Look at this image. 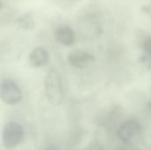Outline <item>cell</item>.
<instances>
[{"label": "cell", "mask_w": 151, "mask_h": 150, "mask_svg": "<svg viewBox=\"0 0 151 150\" xmlns=\"http://www.w3.org/2000/svg\"><path fill=\"white\" fill-rule=\"evenodd\" d=\"M95 57L85 50H75L70 52L67 56V61L72 67L77 69H84L95 62Z\"/></svg>", "instance_id": "cell-5"}, {"label": "cell", "mask_w": 151, "mask_h": 150, "mask_svg": "<svg viewBox=\"0 0 151 150\" xmlns=\"http://www.w3.org/2000/svg\"><path fill=\"white\" fill-rule=\"evenodd\" d=\"M44 89L49 103L54 106H58L62 103L64 98L62 80L56 69L51 68L48 71L44 80Z\"/></svg>", "instance_id": "cell-1"}, {"label": "cell", "mask_w": 151, "mask_h": 150, "mask_svg": "<svg viewBox=\"0 0 151 150\" xmlns=\"http://www.w3.org/2000/svg\"><path fill=\"white\" fill-rule=\"evenodd\" d=\"M141 11L143 14H146V15H150L151 16V4H146V5H143L142 8H141Z\"/></svg>", "instance_id": "cell-10"}, {"label": "cell", "mask_w": 151, "mask_h": 150, "mask_svg": "<svg viewBox=\"0 0 151 150\" xmlns=\"http://www.w3.org/2000/svg\"><path fill=\"white\" fill-rule=\"evenodd\" d=\"M142 48L144 50L147 55L151 57V35H149L142 43Z\"/></svg>", "instance_id": "cell-9"}, {"label": "cell", "mask_w": 151, "mask_h": 150, "mask_svg": "<svg viewBox=\"0 0 151 150\" xmlns=\"http://www.w3.org/2000/svg\"><path fill=\"white\" fill-rule=\"evenodd\" d=\"M147 109H148L149 112L151 114V98L150 99V101L147 103Z\"/></svg>", "instance_id": "cell-11"}, {"label": "cell", "mask_w": 151, "mask_h": 150, "mask_svg": "<svg viewBox=\"0 0 151 150\" xmlns=\"http://www.w3.org/2000/svg\"><path fill=\"white\" fill-rule=\"evenodd\" d=\"M1 100L8 105H16L22 100V93L16 82L10 79L4 80L0 87Z\"/></svg>", "instance_id": "cell-3"}, {"label": "cell", "mask_w": 151, "mask_h": 150, "mask_svg": "<svg viewBox=\"0 0 151 150\" xmlns=\"http://www.w3.org/2000/svg\"><path fill=\"white\" fill-rule=\"evenodd\" d=\"M14 24L19 29L21 30H32L35 27V20L34 14L31 12H26L16 18Z\"/></svg>", "instance_id": "cell-8"}, {"label": "cell", "mask_w": 151, "mask_h": 150, "mask_svg": "<svg viewBox=\"0 0 151 150\" xmlns=\"http://www.w3.org/2000/svg\"><path fill=\"white\" fill-rule=\"evenodd\" d=\"M28 61L31 66L38 68L44 66L49 61V53L46 49L42 47H36L33 49L28 56Z\"/></svg>", "instance_id": "cell-7"}, {"label": "cell", "mask_w": 151, "mask_h": 150, "mask_svg": "<svg viewBox=\"0 0 151 150\" xmlns=\"http://www.w3.org/2000/svg\"><path fill=\"white\" fill-rule=\"evenodd\" d=\"M142 132V126L137 120L130 119L124 122L117 131V135L120 141L129 143L134 141Z\"/></svg>", "instance_id": "cell-4"}, {"label": "cell", "mask_w": 151, "mask_h": 150, "mask_svg": "<svg viewBox=\"0 0 151 150\" xmlns=\"http://www.w3.org/2000/svg\"><path fill=\"white\" fill-rule=\"evenodd\" d=\"M45 150H58V149H56V148H52V147H49V148H47Z\"/></svg>", "instance_id": "cell-12"}, {"label": "cell", "mask_w": 151, "mask_h": 150, "mask_svg": "<svg viewBox=\"0 0 151 150\" xmlns=\"http://www.w3.org/2000/svg\"><path fill=\"white\" fill-rule=\"evenodd\" d=\"M24 137V130L17 122H9L3 128L2 140L6 149H12L21 143Z\"/></svg>", "instance_id": "cell-2"}, {"label": "cell", "mask_w": 151, "mask_h": 150, "mask_svg": "<svg viewBox=\"0 0 151 150\" xmlns=\"http://www.w3.org/2000/svg\"><path fill=\"white\" fill-rule=\"evenodd\" d=\"M54 36L58 42L64 46H72L76 40L75 32L68 26H59L54 31Z\"/></svg>", "instance_id": "cell-6"}]
</instances>
